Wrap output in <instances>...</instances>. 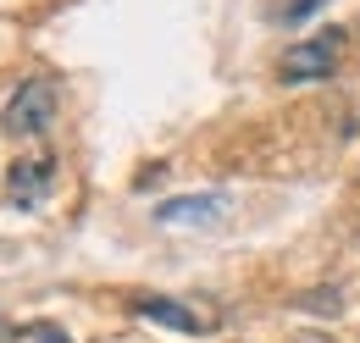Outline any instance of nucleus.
<instances>
[{"instance_id": "20e7f679", "label": "nucleus", "mask_w": 360, "mask_h": 343, "mask_svg": "<svg viewBox=\"0 0 360 343\" xmlns=\"http://www.w3.org/2000/svg\"><path fill=\"white\" fill-rule=\"evenodd\" d=\"M227 211H233V200H227L222 188H211V194L161 200V205H155V221H161V227H217V221H227Z\"/></svg>"}, {"instance_id": "1a4fd4ad", "label": "nucleus", "mask_w": 360, "mask_h": 343, "mask_svg": "<svg viewBox=\"0 0 360 343\" xmlns=\"http://www.w3.org/2000/svg\"><path fill=\"white\" fill-rule=\"evenodd\" d=\"M305 343H321V338H305Z\"/></svg>"}, {"instance_id": "423d86ee", "label": "nucleus", "mask_w": 360, "mask_h": 343, "mask_svg": "<svg viewBox=\"0 0 360 343\" xmlns=\"http://www.w3.org/2000/svg\"><path fill=\"white\" fill-rule=\"evenodd\" d=\"M6 343H72V332L61 321H22V327H6Z\"/></svg>"}, {"instance_id": "0eeeda50", "label": "nucleus", "mask_w": 360, "mask_h": 343, "mask_svg": "<svg viewBox=\"0 0 360 343\" xmlns=\"http://www.w3.org/2000/svg\"><path fill=\"white\" fill-rule=\"evenodd\" d=\"M300 310H311V316H338L344 310V288H311V294H300Z\"/></svg>"}, {"instance_id": "f03ea898", "label": "nucleus", "mask_w": 360, "mask_h": 343, "mask_svg": "<svg viewBox=\"0 0 360 343\" xmlns=\"http://www.w3.org/2000/svg\"><path fill=\"white\" fill-rule=\"evenodd\" d=\"M0 128L11 138H45L56 128V84L50 78H22L17 94L6 100V111H0Z\"/></svg>"}, {"instance_id": "6e6552de", "label": "nucleus", "mask_w": 360, "mask_h": 343, "mask_svg": "<svg viewBox=\"0 0 360 343\" xmlns=\"http://www.w3.org/2000/svg\"><path fill=\"white\" fill-rule=\"evenodd\" d=\"M321 6H327V0H288V6L277 11V22H305V17H311V11H321Z\"/></svg>"}, {"instance_id": "7ed1b4c3", "label": "nucleus", "mask_w": 360, "mask_h": 343, "mask_svg": "<svg viewBox=\"0 0 360 343\" xmlns=\"http://www.w3.org/2000/svg\"><path fill=\"white\" fill-rule=\"evenodd\" d=\"M134 316H139V321H150V327H161V332H183V338H211V332L222 327L217 310L188 304V299H172V294H139Z\"/></svg>"}, {"instance_id": "39448f33", "label": "nucleus", "mask_w": 360, "mask_h": 343, "mask_svg": "<svg viewBox=\"0 0 360 343\" xmlns=\"http://www.w3.org/2000/svg\"><path fill=\"white\" fill-rule=\"evenodd\" d=\"M50 183H56V155H50V150L22 155V161H11V167H6V194H11V205H22V211L45 205Z\"/></svg>"}, {"instance_id": "f257e3e1", "label": "nucleus", "mask_w": 360, "mask_h": 343, "mask_svg": "<svg viewBox=\"0 0 360 343\" xmlns=\"http://www.w3.org/2000/svg\"><path fill=\"white\" fill-rule=\"evenodd\" d=\"M344 28H316L305 39H294L283 56H277V78L283 84H321V78H333L338 72V61H344Z\"/></svg>"}]
</instances>
